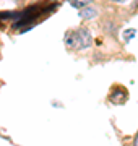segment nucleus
<instances>
[{
    "label": "nucleus",
    "mask_w": 138,
    "mask_h": 146,
    "mask_svg": "<svg viewBox=\"0 0 138 146\" xmlns=\"http://www.w3.org/2000/svg\"><path fill=\"white\" fill-rule=\"evenodd\" d=\"M91 41H93V37H91V33L90 29H86V28H80V29H76L75 33H72V39L68 41V46H73L75 49H86V47L91 46Z\"/></svg>",
    "instance_id": "obj_1"
},
{
    "label": "nucleus",
    "mask_w": 138,
    "mask_h": 146,
    "mask_svg": "<svg viewBox=\"0 0 138 146\" xmlns=\"http://www.w3.org/2000/svg\"><path fill=\"white\" fill-rule=\"evenodd\" d=\"M94 15H96V10H93V8H85V10H81V16H83V18H93Z\"/></svg>",
    "instance_id": "obj_2"
},
{
    "label": "nucleus",
    "mask_w": 138,
    "mask_h": 146,
    "mask_svg": "<svg viewBox=\"0 0 138 146\" xmlns=\"http://www.w3.org/2000/svg\"><path fill=\"white\" fill-rule=\"evenodd\" d=\"M72 5L73 7H85L86 2H72Z\"/></svg>",
    "instance_id": "obj_3"
},
{
    "label": "nucleus",
    "mask_w": 138,
    "mask_h": 146,
    "mask_svg": "<svg viewBox=\"0 0 138 146\" xmlns=\"http://www.w3.org/2000/svg\"><path fill=\"white\" fill-rule=\"evenodd\" d=\"M133 146H138V133L135 135V138H133Z\"/></svg>",
    "instance_id": "obj_4"
}]
</instances>
